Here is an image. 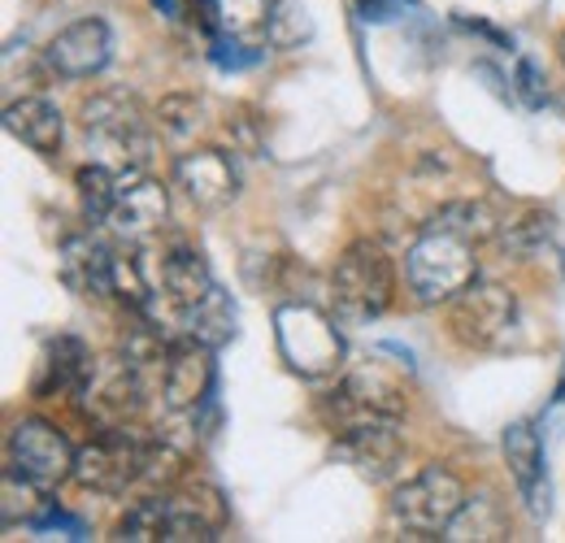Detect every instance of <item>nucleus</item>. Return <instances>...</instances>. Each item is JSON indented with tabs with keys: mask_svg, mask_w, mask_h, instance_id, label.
I'll list each match as a JSON object with an SVG mask.
<instances>
[{
	"mask_svg": "<svg viewBox=\"0 0 565 543\" xmlns=\"http://www.w3.org/2000/svg\"><path fill=\"white\" fill-rule=\"evenodd\" d=\"M83 131L96 152L118 174H140L143 161L152 157V131L143 118L140 100L127 92H100L83 100Z\"/></svg>",
	"mask_w": 565,
	"mask_h": 543,
	"instance_id": "obj_1",
	"label": "nucleus"
},
{
	"mask_svg": "<svg viewBox=\"0 0 565 543\" xmlns=\"http://www.w3.org/2000/svg\"><path fill=\"white\" fill-rule=\"evenodd\" d=\"M396 296V270H392V257L374 244V239H353L331 274V300H335V318L340 322H353L365 327L374 318L387 313Z\"/></svg>",
	"mask_w": 565,
	"mask_h": 543,
	"instance_id": "obj_2",
	"label": "nucleus"
},
{
	"mask_svg": "<svg viewBox=\"0 0 565 543\" xmlns=\"http://www.w3.org/2000/svg\"><path fill=\"white\" fill-rule=\"evenodd\" d=\"M405 274H409V287H414L418 300L439 305V300H452L457 291H466L479 278V257H475L470 239H461L452 231H439V226H426V235L405 257Z\"/></svg>",
	"mask_w": 565,
	"mask_h": 543,
	"instance_id": "obj_3",
	"label": "nucleus"
},
{
	"mask_svg": "<svg viewBox=\"0 0 565 543\" xmlns=\"http://www.w3.org/2000/svg\"><path fill=\"white\" fill-rule=\"evenodd\" d=\"M148 461V435H140L131 422L127 426H100L78 453H74V482L100 496H122L131 482L143 478Z\"/></svg>",
	"mask_w": 565,
	"mask_h": 543,
	"instance_id": "obj_4",
	"label": "nucleus"
},
{
	"mask_svg": "<svg viewBox=\"0 0 565 543\" xmlns=\"http://www.w3.org/2000/svg\"><path fill=\"white\" fill-rule=\"evenodd\" d=\"M461 504H466L461 478L452 475V470H444V466H426L409 482L396 487L392 518L414 540H430V535H448V526L461 513Z\"/></svg>",
	"mask_w": 565,
	"mask_h": 543,
	"instance_id": "obj_5",
	"label": "nucleus"
},
{
	"mask_svg": "<svg viewBox=\"0 0 565 543\" xmlns=\"http://www.w3.org/2000/svg\"><path fill=\"white\" fill-rule=\"evenodd\" d=\"M275 336L282 361L305 379H327L344 361V340L335 322L313 305H282L275 313Z\"/></svg>",
	"mask_w": 565,
	"mask_h": 543,
	"instance_id": "obj_6",
	"label": "nucleus"
},
{
	"mask_svg": "<svg viewBox=\"0 0 565 543\" xmlns=\"http://www.w3.org/2000/svg\"><path fill=\"white\" fill-rule=\"evenodd\" d=\"M143 392H148V379L140 370L114 352V356H92L83 383H78V408L87 422L96 426H127L143 405Z\"/></svg>",
	"mask_w": 565,
	"mask_h": 543,
	"instance_id": "obj_7",
	"label": "nucleus"
},
{
	"mask_svg": "<svg viewBox=\"0 0 565 543\" xmlns=\"http://www.w3.org/2000/svg\"><path fill=\"white\" fill-rule=\"evenodd\" d=\"M452 336L466 343V348H500L504 336L513 331L518 322V300L509 287L500 283H470L466 291L452 296Z\"/></svg>",
	"mask_w": 565,
	"mask_h": 543,
	"instance_id": "obj_8",
	"label": "nucleus"
},
{
	"mask_svg": "<svg viewBox=\"0 0 565 543\" xmlns=\"http://www.w3.org/2000/svg\"><path fill=\"white\" fill-rule=\"evenodd\" d=\"M322 413H327L331 430H356V426H374V422H401L405 417V396L387 374L356 370L331 392Z\"/></svg>",
	"mask_w": 565,
	"mask_h": 543,
	"instance_id": "obj_9",
	"label": "nucleus"
},
{
	"mask_svg": "<svg viewBox=\"0 0 565 543\" xmlns=\"http://www.w3.org/2000/svg\"><path fill=\"white\" fill-rule=\"evenodd\" d=\"M9 466L22 478H31L35 487L53 491L57 482L74 478V448L57 426L31 417V422H18L9 435Z\"/></svg>",
	"mask_w": 565,
	"mask_h": 543,
	"instance_id": "obj_10",
	"label": "nucleus"
},
{
	"mask_svg": "<svg viewBox=\"0 0 565 543\" xmlns=\"http://www.w3.org/2000/svg\"><path fill=\"white\" fill-rule=\"evenodd\" d=\"M213 392V348L192 336H179L166 352L161 396L174 413H196Z\"/></svg>",
	"mask_w": 565,
	"mask_h": 543,
	"instance_id": "obj_11",
	"label": "nucleus"
},
{
	"mask_svg": "<svg viewBox=\"0 0 565 543\" xmlns=\"http://www.w3.org/2000/svg\"><path fill=\"white\" fill-rule=\"evenodd\" d=\"M166 540L170 543H210L226 531V500L213 482H183L166 491Z\"/></svg>",
	"mask_w": 565,
	"mask_h": 543,
	"instance_id": "obj_12",
	"label": "nucleus"
},
{
	"mask_svg": "<svg viewBox=\"0 0 565 543\" xmlns=\"http://www.w3.org/2000/svg\"><path fill=\"white\" fill-rule=\"evenodd\" d=\"M335 457L356 478H365V482H387V478L401 475V466H405V439H401L396 422L356 426V430H340Z\"/></svg>",
	"mask_w": 565,
	"mask_h": 543,
	"instance_id": "obj_13",
	"label": "nucleus"
},
{
	"mask_svg": "<svg viewBox=\"0 0 565 543\" xmlns=\"http://www.w3.org/2000/svg\"><path fill=\"white\" fill-rule=\"evenodd\" d=\"M109 57H114V35L100 18H78L49 44V66L62 78H92L109 66Z\"/></svg>",
	"mask_w": 565,
	"mask_h": 543,
	"instance_id": "obj_14",
	"label": "nucleus"
},
{
	"mask_svg": "<svg viewBox=\"0 0 565 543\" xmlns=\"http://www.w3.org/2000/svg\"><path fill=\"white\" fill-rule=\"evenodd\" d=\"M179 188L196 209H226L239 196V170L222 148H192L179 157Z\"/></svg>",
	"mask_w": 565,
	"mask_h": 543,
	"instance_id": "obj_15",
	"label": "nucleus"
},
{
	"mask_svg": "<svg viewBox=\"0 0 565 543\" xmlns=\"http://www.w3.org/2000/svg\"><path fill=\"white\" fill-rule=\"evenodd\" d=\"M504 448V461H509V475L518 482L526 509L535 518L548 513V470H544V444H540V430L531 422H513L500 439Z\"/></svg>",
	"mask_w": 565,
	"mask_h": 543,
	"instance_id": "obj_16",
	"label": "nucleus"
},
{
	"mask_svg": "<svg viewBox=\"0 0 565 543\" xmlns=\"http://www.w3.org/2000/svg\"><path fill=\"white\" fill-rule=\"evenodd\" d=\"M166 213H170L166 188H161L157 179H148V174H127V179L118 183V201L109 209V226H114L122 239H143V235L161 231Z\"/></svg>",
	"mask_w": 565,
	"mask_h": 543,
	"instance_id": "obj_17",
	"label": "nucleus"
},
{
	"mask_svg": "<svg viewBox=\"0 0 565 543\" xmlns=\"http://www.w3.org/2000/svg\"><path fill=\"white\" fill-rule=\"evenodd\" d=\"M213 287V274H210V262L196 253V248H166L157 262H152V291H161V296H170L179 309H192V305H201L205 296H210Z\"/></svg>",
	"mask_w": 565,
	"mask_h": 543,
	"instance_id": "obj_18",
	"label": "nucleus"
},
{
	"mask_svg": "<svg viewBox=\"0 0 565 543\" xmlns=\"http://www.w3.org/2000/svg\"><path fill=\"white\" fill-rule=\"evenodd\" d=\"M57 270L74 296H114V253L92 235H74L62 244Z\"/></svg>",
	"mask_w": 565,
	"mask_h": 543,
	"instance_id": "obj_19",
	"label": "nucleus"
},
{
	"mask_svg": "<svg viewBox=\"0 0 565 543\" xmlns=\"http://www.w3.org/2000/svg\"><path fill=\"white\" fill-rule=\"evenodd\" d=\"M4 131L13 139H22L26 148L44 152V157H57L62 152V114L57 105H49L44 96H26V100H13L4 109Z\"/></svg>",
	"mask_w": 565,
	"mask_h": 543,
	"instance_id": "obj_20",
	"label": "nucleus"
},
{
	"mask_svg": "<svg viewBox=\"0 0 565 543\" xmlns=\"http://www.w3.org/2000/svg\"><path fill=\"white\" fill-rule=\"evenodd\" d=\"M87 365H92V352L74 340V336H57V340L44 348L35 392H40V396H53V392H78V383H83Z\"/></svg>",
	"mask_w": 565,
	"mask_h": 543,
	"instance_id": "obj_21",
	"label": "nucleus"
},
{
	"mask_svg": "<svg viewBox=\"0 0 565 543\" xmlns=\"http://www.w3.org/2000/svg\"><path fill=\"white\" fill-rule=\"evenodd\" d=\"M430 226L452 231V235H461V239H470V244H483V239L500 235V217H495V209L488 201H452V204H444V209L430 217Z\"/></svg>",
	"mask_w": 565,
	"mask_h": 543,
	"instance_id": "obj_22",
	"label": "nucleus"
},
{
	"mask_svg": "<svg viewBox=\"0 0 565 543\" xmlns=\"http://www.w3.org/2000/svg\"><path fill=\"white\" fill-rule=\"evenodd\" d=\"M188 336L210 343V348H222L235 336V305H231V296L222 287H213L201 305L188 309Z\"/></svg>",
	"mask_w": 565,
	"mask_h": 543,
	"instance_id": "obj_23",
	"label": "nucleus"
},
{
	"mask_svg": "<svg viewBox=\"0 0 565 543\" xmlns=\"http://www.w3.org/2000/svg\"><path fill=\"white\" fill-rule=\"evenodd\" d=\"M118 170H109L105 161H92L74 174V188H78V204H83V217L87 222H109V209L118 201Z\"/></svg>",
	"mask_w": 565,
	"mask_h": 543,
	"instance_id": "obj_24",
	"label": "nucleus"
},
{
	"mask_svg": "<svg viewBox=\"0 0 565 543\" xmlns=\"http://www.w3.org/2000/svg\"><path fill=\"white\" fill-rule=\"evenodd\" d=\"M448 540H504V513L492 496H466L461 513L448 526Z\"/></svg>",
	"mask_w": 565,
	"mask_h": 543,
	"instance_id": "obj_25",
	"label": "nucleus"
},
{
	"mask_svg": "<svg viewBox=\"0 0 565 543\" xmlns=\"http://www.w3.org/2000/svg\"><path fill=\"white\" fill-rule=\"evenodd\" d=\"M166 526H170V513H166V491L157 496H143L127 509V518L118 522V540L131 543H157L166 540Z\"/></svg>",
	"mask_w": 565,
	"mask_h": 543,
	"instance_id": "obj_26",
	"label": "nucleus"
},
{
	"mask_svg": "<svg viewBox=\"0 0 565 543\" xmlns=\"http://www.w3.org/2000/svg\"><path fill=\"white\" fill-rule=\"evenodd\" d=\"M40 491L44 487H35L31 478H22L13 466L4 470V482H0V518H4V526H13V522H35V513L44 509V500H40Z\"/></svg>",
	"mask_w": 565,
	"mask_h": 543,
	"instance_id": "obj_27",
	"label": "nucleus"
},
{
	"mask_svg": "<svg viewBox=\"0 0 565 543\" xmlns=\"http://www.w3.org/2000/svg\"><path fill=\"white\" fill-rule=\"evenodd\" d=\"M266 40L275 49H296L300 40H309V13L300 0H275L270 22H266Z\"/></svg>",
	"mask_w": 565,
	"mask_h": 543,
	"instance_id": "obj_28",
	"label": "nucleus"
},
{
	"mask_svg": "<svg viewBox=\"0 0 565 543\" xmlns=\"http://www.w3.org/2000/svg\"><path fill=\"white\" fill-rule=\"evenodd\" d=\"M201 118H205V109H201V100H192V96H166L161 109H157V127L170 139L196 136V131H201Z\"/></svg>",
	"mask_w": 565,
	"mask_h": 543,
	"instance_id": "obj_29",
	"label": "nucleus"
},
{
	"mask_svg": "<svg viewBox=\"0 0 565 543\" xmlns=\"http://www.w3.org/2000/svg\"><path fill=\"white\" fill-rule=\"evenodd\" d=\"M513 92L522 96V105H526V109H544L548 87H544V74H540V66H535L531 57H522L518 70H513Z\"/></svg>",
	"mask_w": 565,
	"mask_h": 543,
	"instance_id": "obj_30",
	"label": "nucleus"
},
{
	"mask_svg": "<svg viewBox=\"0 0 565 543\" xmlns=\"http://www.w3.org/2000/svg\"><path fill=\"white\" fill-rule=\"evenodd\" d=\"M353 4L365 22H392V18L401 13V4H405V0H353Z\"/></svg>",
	"mask_w": 565,
	"mask_h": 543,
	"instance_id": "obj_31",
	"label": "nucleus"
},
{
	"mask_svg": "<svg viewBox=\"0 0 565 543\" xmlns=\"http://www.w3.org/2000/svg\"><path fill=\"white\" fill-rule=\"evenodd\" d=\"M557 401L565 405V374H562V383H557Z\"/></svg>",
	"mask_w": 565,
	"mask_h": 543,
	"instance_id": "obj_32",
	"label": "nucleus"
},
{
	"mask_svg": "<svg viewBox=\"0 0 565 543\" xmlns=\"http://www.w3.org/2000/svg\"><path fill=\"white\" fill-rule=\"evenodd\" d=\"M557 53H562V66H565V31H562V40H557Z\"/></svg>",
	"mask_w": 565,
	"mask_h": 543,
	"instance_id": "obj_33",
	"label": "nucleus"
}]
</instances>
